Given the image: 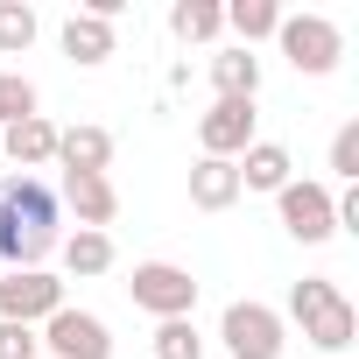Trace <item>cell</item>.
I'll return each mask as SVG.
<instances>
[{"mask_svg": "<svg viewBox=\"0 0 359 359\" xmlns=\"http://www.w3.org/2000/svg\"><path fill=\"white\" fill-rule=\"evenodd\" d=\"M275 205H282V226H289V240H303V247H324L331 233H338V198H331V184H289L275 191Z\"/></svg>", "mask_w": 359, "mask_h": 359, "instance_id": "obj_6", "label": "cell"}, {"mask_svg": "<svg viewBox=\"0 0 359 359\" xmlns=\"http://www.w3.org/2000/svg\"><path fill=\"white\" fill-rule=\"evenodd\" d=\"M198 141H205V155H219V162H240L261 134H254V99H219L205 120H198Z\"/></svg>", "mask_w": 359, "mask_h": 359, "instance_id": "obj_9", "label": "cell"}, {"mask_svg": "<svg viewBox=\"0 0 359 359\" xmlns=\"http://www.w3.org/2000/svg\"><path fill=\"white\" fill-rule=\"evenodd\" d=\"M155 359H205V338H198V324H191V317H169V324H155Z\"/></svg>", "mask_w": 359, "mask_h": 359, "instance_id": "obj_21", "label": "cell"}, {"mask_svg": "<svg viewBox=\"0 0 359 359\" xmlns=\"http://www.w3.org/2000/svg\"><path fill=\"white\" fill-rule=\"evenodd\" d=\"M275 43H282V57H289L303 78H324V71H338V57H345V36H338L324 15H282Z\"/></svg>", "mask_w": 359, "mask_h": 359, "instance_id": "obj_4", "label": "cell"}, {"mask_svg": "<svg viewBox=\"0 0 359 359\" xmlns=\"http://www.w3.org/2000/svg\"><path fill=\"white\" fill-rule=\"evenodd\" d=\"M64 310V282L50 268H8L0 275V324H43Z\"/></svg>", "mask_w": 359, "mask_h": 359, "instance_id": "obj_8", "label": "cell"}, {"mask_svg": "<svg viewBox=\"0 0 359 359\" xmlns=\"http://www.w3.org/2000/svg\"><path fill=\"white\" fill-rule=\"evenodd\" d=\"M0 359H43L36 324H0Z\"/></svg>", "mask_w": 359, "mask_h": 359, "instance_id": "obj_24", "label": "cell"}, {"mask_svg": "<svg viewBox=\"0 0 359 359\" xmlns=\"http://www.w3.org/2000/svg\"><path fill=\"white\" fill-rule=\"evenodd\" d=\"M0 148H8V162L15 169H43V162H57V120H43V113H29V120H15V127H0Z\"/></svg>", "mask_w": 359, "mask_h": 359, "instance_id": "obj_12", "label": "cell"}, {"mask_svg": "<svg viewBox=\"0 0 359 359\" xmlns=\"http://www.w3.org/2000/svg\"><path fill=\"white\" fill-rule=\"evenodd\" d=\"M127 296H134V310H148L155 324H169V317L198 310V275L176 268V261H141L134 282H127Z\"/></svg>", "mask_w": 359, "mask_h": 359, "instance_id": "obj_3", "label": "cell"}, {"mask_svg": "<svg viewBox=\"0 0 359 359\" xmlns=\"http://www.w3.org/2000/svg\"><path fill=\"white\" fill-rule=\"evenodd\" d=\"M57 254H64V268L71 275H106L113 268V233H71V240H57Z\"/></svg>", "mask_w": 359, "mask_h": 359, "instance_id": "obj_18", "label": "cell"}, {"mask_svg": "<svg viewBox=\"0 0 359 359\" xmlns=\"http://www.w3.org/2000/svg\"><path fill=\"white\" fill-rule=\"evenodd\" d=\"M169 29L184 36V43H212V36L226 29V8H219V0H176V8H169Z\"/></svg>", "mask_w": 359, "mask_h": 359, "instance_id": "obj_19", "label": "cell"}, {"mask_svg": "<svg viewBox=\"0 0 359 359\" xmlns=\"http://www.w3.org/2000/svg\"><path fill=\"white\" fill-rule=\"evenodd\" d=\"M113 50H120L113 22H99V15H71V22H64V57H71V64L92 71V64H106Z\"/></svg>", "mask_w": 359, "mask_h": 359, "instance_id": "obj_14", "label": "cell"}, {"mask_svg": "<svg viewBox=\"0 0 359 359\" xmlns=\"http://www.w3.org/2000/svg\"><path fill=\"white\" fill-rule=\"evenodd\" d=\"M289 317L303 324V338L317 345V352H345L352 345V331H359V310L345 303V289L338 282H324V275H303L296 289H289Z\"/></svg>", "mask_w": 359, "mask_h": 359, "instance_id": "obj_2", "label": "cell"}, {"mask_svg": "<svg viewBox=\"0 0 359 359\" xmlns=\"http://www.w3.org/2000/svg\"><path fill=\"white\" fill-rule=\"evenodd\" d=\"M113 134L106 127H57V169L64 176H106Z\"/></svg>", "mask_w": 359, "mask_h": 359, "instance_id": "obj_10", "label": "cell"}, {"mask_svg": "<svg viewBox=\"0 0 359 359\" xmlns=\"http://www.w3.org/2000/svg\"><path fill=\"white\" fill-rule=\"evenodd\" d=\"M57 191L43 184V176L15 169L0 176V261L8 268H43L57 254Z\"/></svg>", "mask_w": 359, "mask_h": 359, "instance_id": "obj_1", "label": "cell"}, {"mask_svg": "<svg viewBox=\"0 0 359 359\" xmlns=\"http://www.w3.org/2000/svg\"><path fill=\"white\" fill-rule=\"evenodd\" d=\"M43 359H113V331H106V317H92V310H57V317H43Z\"/></svg>", "mask_w": 359, "mask_h": 359, "instance_id": "obj_7", "label": "cell"}, {"mask_svg": "<svg viewBox=\"0 0 359 359\" xmlns=\"http://www.w3.org/2000/svg\"><path fill=\"white\" fill-rule=\"evenodd\" d=\"M64 205L78 212L85 233H106L120 219V191H113V176H64Z\"/></svg>", "mask_w": 359, "mask_h": 359, "instance_id": "obj_11", "label": "cell"}, {"mask_svg": "<svg viewBox=\"0 0 359 359\" xmlns=\"http://www.w3.org/2000/svg\"><path fill=\"white\" fill-rule=\"evenodd\" d=\"M331 176L359 184V120H345V127L331 134Z\"/></svg>", "mask_w": 359, "mask_h": 359, "instance_id": "obj_23", "label": "cell"}, {"mask_svg": "<svg viewBox=\"0 0 359 359\" xmlns=\"http://www.w3.org/2000/svg\"><path fill=\"white\" fill-rule=\"evenodd\" d=\"M191 205H198V212H226V205H240V169L219 162V155H198V162H191Z\"/></svg>", "mask_w": 359, "mask_h": 359, "instance_id": "obj_13", "label": "cell"}, {"mask_svg": "<svg viewBox=\"0 0 359 359\" xmlns=\"http://www.w3.org/2000/svg\"><path fill=\"white\" fill-rule=\"evenodd\" d=\"M226 29L240 36V50H254V43H268L282 29V8L275 0H226Z\"/></svg>", "mask_w": 359, "mask_h": 359, "instance_id": "obj_17", "label": "cell"}, {"mask_svg": "<svg viewBox=\"0 0 359 359\" xmlns=\"http://www.w3.org/2000/svg\"><path fill=\"white\" fill-rule=\"evenodd\" d=\"M219 338H226V352L233 359H282V310H268V303H226V317H219Z\"/></svg>", "mask_w": 359, "mask_h": 359, "instance_id": "obj_5", "label": "cell"}, {"mask_svg": "<svg viewBox=\"0 0 359 359\" xmlns=\"http://www.w3.org/2000/svg\"><path fill=\"white\" fill-rule=\"evenodd\" d=\"M233 169H240V191H282L296 162H289V148H282V141H254Z\"/></svg>", "mask_w": 359, "mask_h": 359, "instance_id": "obj_15", "label": "cell"}, {"mask_svg": "<svg viewBox=\"0 0 359 359\" xmlns=\"http://www.w3.org/2000/svg\"><path fill=\"white\" fill-rule=\"evenodd\" d=\"M36 43V8L29 0H0V57H22Z\"/></svg>", "mask_w": 359, "mask_h": 359, "instance_id": "obj_20", "label": "cell"}, {"mask_svg": "<svg viewBox=\"0 0 359 359\" xmlns=\"http://www.w3.org/2000/svg\"><path fill=\"white\" fill-rule=\"evenodd\" d=\"M212 85H219V99H254L261 92V57L254 50H219L212 57Z\"/></svg>", "mask_w": 359, "mask_h": 359, "instance_id": "obj_16", "label": "cell"}, {"mask_svg": "<svg viewBox=\"0 0 359 359\" xmlns=\"http://www.w3.org/2000/svg\"><path fill=\"white\" fill-rule=\"evenodd\" d=\"M29 113H36V85L15 78V71H0V127H15V120H29Z\"/></svg>", "mask_w": 359, "mask_h": 359, "instance_id": "obj_22", "label": "cell"}]
</instances>
